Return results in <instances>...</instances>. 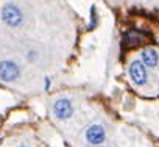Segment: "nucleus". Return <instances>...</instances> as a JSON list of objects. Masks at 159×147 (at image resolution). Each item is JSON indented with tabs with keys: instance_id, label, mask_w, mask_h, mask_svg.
<instances>
[{
	"instance_id": "nucleus-1",
	"label": "nucleus",
	"mask_w": 159,
	"mask_h": 147,
	"mask_svg": "<svg viewBox=\"0 0 159 147\" xmlns=\"http://www.w3.org/2000/svg\"><path fill=\"white\" fill-rule=\"evenodd\" d=\"M2 17H3V21L8 24V25H11V27H16V25H19L20 22H22V13H20V10L16 7V5H7V7H3V10H2Z\"/></svg>"
},
{
	"instance_id": "nucleus-2",
	"label": "nucleus",
	"mask_w": 159,
	"mask_h": 147,
	"mask_svg": "<svg viewBox=\"0 0 159 147\" xmlns=\"http://www.w3.org/2000/svg\"><path fill=\"white\" fill-rule=\"evenodd\" d=\"M19 75V67L13 61H3L0 63V78L5 82H11Z\"/></svg>"
},
{
	"instance_id": "nucleus-3",
	"label": "nucleus",
	"mask_w": 159,
	"mask_h": 147,
	"mask_svg": "<svg viewBox=\"0 0 159 147\" xmlns=\"http://www.w3.org/2000/svg\"><path fill=\"white\" fill-rule=\"evenodd\" d=\"M129 75H131L133 82L137 83V85H143L147 82V70H145V67H143V64L140 61L131 63V66H129Z\"/></svg>"
},
{
	"instance_id": "nucleus-4",
	"label": "nucleus",
	"mask_w": 159,
	"mask_h": 147,
	"mask_svg": "<svg viewBox=\"0 0 159 147\" xmlns=\"http://www.w3.org/2000/svg\"><path fill=\"white\" fill-rule=\"evenodd\" d=\"M86 138L91 144H102L103 139H105V130L100 127V125H92L88 133H86Z\"/></svg>"
},
{
	"instance_id": "nucleus-5",
	"label": "nucleus",
	"mask_w": 159,
	"mask_h": 147,
	"mask_svg": "<svg viewBox=\"0 0 159 147\" xmlns=\"http://www.w3.org/2000/svg\"><path fill=\"white\" fill-rule=\"evenodd\" d=\"M55 114H56L58 117H61V119L69 117V116L72 114V105H70V102L66 100V99L58 100V102L55 103Z\"/></svg>"
},
{
	"instance_id": "nucleus-6",
	"label": "nucleus",
	"mask_w": 159,
	"mask_h": 147,
	"mask_svg": "<svg viewBox=\"0 0 159 147\" xmlns=\"http://www.w3.org/2000/svg\"><path fill=\"white\" fill-rule=\"evenodd\" d=\"M142 59H143V64L150 66V67H154L157 64V53L156 50L153 49H145L142 52Z\"/></svg>"
}]
</instances>
